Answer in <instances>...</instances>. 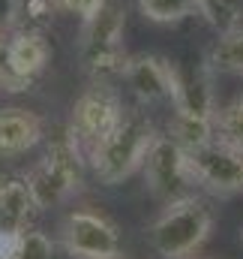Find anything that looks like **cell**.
Returning a JSON list of instances; mask_svg holds the SVG:
<instances>
[{
    "instance_id": "cell-7",
    "label": "cell",
    "mask_w": 243,
    "mask_h": 259,
    "mask_svg": "<svg viewBox=\"0 0 243 259\" xmlns=\"http://www.w3.org/2000/svg\"><path fill=\"white\" fill-rule=\"evenodd\" d=\"M60 241L72 259H114L120 256L117 226L96 211H69L60 223Z\"/></svg>"
},
{
    "instance_id": "cell-12",
    "label": "cell",
    "mask_w": 243,
    "mask_h": 259,
    "mask_svg": "<svg viewBox=\"0 0 243 259\" xmlns=\"http://www.w3.org/2000/svg\"><path fill=\"white\" fill-rule=\"evenodd\" d=\"M9 61L12 69L27 81L33 84L36 75L45 72V66L51 64V46H48V36L42 30H12L9 33Z\"/></svg>"
},
{
    "instance_id": "cell-13",
    "label": "cell",
    "mask_w": 243,
    "mask_h": 259,
    "mask_svg": "<svg viewBox=\"0 0 243 259\" xmlns=\"http://www.w3.org/2000/svg\"><path fill=\"white\" fill-rule=\"evenodd\" d=\"M39 211L33 190H30V181L27 175L21 172H3L0 175V220L6 226H27L30 217Z\"/></svg>"
},
{
    "instance_id": "cell-9",
    "label": "cell",
    "mask_w": 243,
    "mask_h": 259,
    "mask_svg": "<svg viewBox=\"0 0 243 259\" xmlns=\"http://www.w3.org/2000/svg\"><path fill=\"white\" fill-rule=\"evenodd\" d=\"M123 81L132 91L135 103L150 109V106H171L174 97V84H177V64H171L162 55H129V61L123 66Z\"/></svg>"
},
{
    "instance_id": "cell-3",
    "label": "cell",
    "mask_w": 243,
    "mask_h": 259,
    "mask_svg": "<svg viewBox=\"0 0 243 259\" xmlns=\"http://www.w3.org/2000/svg\"><path fill=\"white\" fill-rule=\"evenodd\" d=\"M84 172H87V151L81 139L69 127H63L57 136L48 139L45 157L30 166L27 181L39 211L57 208L66 199L84 190Z\"/></svg>"
},
{
    "instance_id": "cell-20",
    "label": "cell",
    "mask_w": 243,
    "mask_h": 259,
    "mask_svg": "<svg viewBox=\"0 0 243 259\" xmlns=\"http://www.w3.org/2000/svg\"><path fill=\"white\" fill-rule=\"evenodd\" d=\"M57 6L54 0H21V18H18V27L24 30H42L51 24Z\"/></svg>"
},
{
    "instance_id": "cell-14",
    "label": "cell",
    "mask_w": 243,
    "mask_h": 259,
    "mask_svg": "<svg viewBox=\"0 0 243 259\" xmlns=\"http://www.w3.org/2000/svg\"><path fill=\"white\" fill-rule=\"evenodd\" d=\"M195 15L216 36H225L243 27V0H195Z\"/></svg>"
},
{
    "instance_id": "cell-24",
    "label": "cell",
    "mask_w": 243,
    "mask_h": 259,
    "mask_svg": "<svg viewBox=\"0 0 243 259\" xmlns=\"http://www.w3.org/2000/svg\"><path fill=\"white\" fill-rule=\"evenodd\" d=\"M114 259H120V256H114Z\"/></svg>"
},
{
    "instance_id": "cell-22",
    "label": "cell",
    "mask_w": 243,
    "mask_h": 259,
    "mask_svg": "<svg viewBox=\"0 0 243 259\" xmlns=\"http://www.w3.org/2000/svg\"><path fill=\"white\" fill-rule=\"evenodd\" d=\"M54 6H57V12H66V15L81 18V24H84L87 18H93V15L105 6V0H54Z\"/></svg>"
},
{
    "instance_id": "cell-25",
    "label": "cell",
    "mask_w": 243,
    "mask_h": 259,
    "mask_svg": "<svg viewBox=\"0 0 243 259\" xmlns=\"http://www.w3.org/2000/svg\"><path fill=\"white\" fill-rule=\"evenodd\" d=\"M0 259H3V256H0Z\"/></svg>"
},
{
    "instance_id": "cell-21",
    "label": "cell",
    "mask_w": 243,
    "mask_h": 259,
    "mask_svg": "<svg viewBox=\"0 0 243 259\" xmlns=\"http://www.w3.org/2000/svg\"><path fill=\"white\" fill-rule=\"evenodd\" d=\"M30 84L12 69V61H9V33H0V91L6 94H21L27 91Z\"/></svg>"
},
{
    "instance_id": "cell-10",
    "label": "cell",
    "mask_w": 243,
    "mask_h": 259,
    "mask_svg": "<svg viewBox=\"0 0 243 259\" xmlns=\"http://www.w3.org/2000/svg\"><path fill=\"white\" fill-rule=\"evenodd\" d=\"M216 72L207 64H198L192 69L177 66V84H174V97H171V109L186 118H198V121H216L219 103H216Z\"/></svg>"
},
{
    "instance_id": "cell-16",
    "label": "cell",
    "mask_w": 243,
    "mask_h": 259,
    "mask_svg": "<svg viewBox=\"0 0 243 259\" xmlns=\"http://www.w3.org/2000/svg\"><path fill=\"white\" fill-rule=\"evenodd\" d=\"M165 133L180 145L183 151H195V148H201V145H207V142L216 139V124H213V121H198V118H186V115L171 112V121H168Z\"/></svg>"
},
{
    "instance_id": "cell-4",
    "label": "cell",
    "mask_w": 243,
    "mask_h": 259,
    "mask_svg": "<svg viewBox=\"0 0 243 259\" xmlns=\"http://www.w3.org/2000/svg\"><path fill=\"white\" fill-rule=\"evenodd\" d=\"M126 30V9L117 0H105V6L84 21L81 39H78V64L90 81L114 84L123 78V66L129 61L123 46Z\"/></svg>"
},
{
    "instance_id": "cell-5",
    "label": "cell",
    "mask_w": 243,
    "mask_h": 259,
    "mask_svg": "<svg viewBox=\"0 0 243 259\" xmlns=\"http://www.w3.org/2000/svg\"><path fill=\"white\" fill-rule=\"evenodd\" d=\"M186 166L192 184L210 196L243 193V148L213 139L195 151H186Z\"/></svg>"
},
{
    "instance_id": "cell-1",
    "label": "cell",
    "mask_w": 243,
    "mask_h": 259,
    "mask_svg": "<svg viewBox=\"0 0 243 259\" xmlns=\"http://www.w3.org/2000/svg\"><path fill=\"white\" fill-rule=\"evenodd\" d=\"M156 136H159V130L144 106L126 109L120 124L99 145H93L87 151V166H90L93 178L105 187H114V184H123L126 178H132L144 166L147 151Z\"/></svg>"
},
{
    "instance_id": "cell-11",
    "label": "cell",
    "mask_w": 243,
    "mask_h": 259,
    "mask_svg": "<svg viewBox=\"0 0 243 259\" xmlns=\"http://www.w3.org/2000/svg\"><path fill=\"white\" fill-rule=\"evenodd\" d=\"M45 118L30 109H0V160H15L45 139Z\"/></svg>"
},
{
    "instance_id": "cell-15",
    "label": "cell",
    "mask_w": 243,
    "mask_h": 259,
    "mask_svg": "<svg viewBox=\"0 0 243 259\" xmlns=\"http://www.w3.org/2000/svg\"><path fill=\"white\" fill-rule=\"evenodd\" d=\"M204 64L213 72H225V75H243V27L234 33L216 36L204 55Z\"/></svg>"
},
{
    "instance_id": "cell-6",
    "label": "cell",
    "mask_w": 243,
    "mask_h": 259,
    "mask_svg": "<svg viewBox=\"0 0 243 259\" xmlns=\"http://www.w3.org/2000/svg\"><path fill=\"white\" fill-rule=\"evenodd\" d=\"M126 115V106H123L120 94L114 91V84H105V81H90L78 100L72 103V115H69V124L84 151H90L93 145H99L111 130L120 124V118Z\"/></svg>"
},
{
    "instance_id": "cell-18",
    "label": "cell",
    "mask_w": 243,
    "mask_h": 259,
    "mask_svg": "<svg viewBox=\"0 0 243 259\" xmlns=\"http://www.w3.org/2000/svg\"><path fill=\"white\" fill-rule=\"evenodd\" d=\"M12 259H60V256H57V244L51 241V235H45L42 229H33V226H21Z\"/></svg>"
},
{
    "instance_id": "cell-23",
    "label": "cell",
    "mask_w": 243,
    "mask_h": 259,
    "mask_svg": "<svg viewBox=\"0 0 243 259\" xmlns=\"http://www.w3.org/2000/svg\"><path fill=\"white\" fill-rule=\"evenodd\" d=\"M18 18H21V0H0V33L18 30Z\"/></svg>"
},
{
    "instance_id": "cell-8",
    "label": "cell",
    "mask_w": 243,
    "mask_h": 259,
    "mask_svg": "<svg viewBox=\"0 0 243 259\" xmlns=\"http://www.w3.org/2000/svg\"><path fill=\"white\" fill-rule=\"evenodd\" d=\"M141 172H144V187L150 190V196L162 199V202H171L177 196H186L189 187H195L192 178H189L186 151L168 133H159L153 139Z\"/></svg>"
},
{
    "instance_id": "cell-17",
    "label": "cell",
    "mask_w": 243,
    "mask_h": 259,
    "mask_svg": "<svg viewBox=\"0 0 243 259\" xmlns=\"http://www.w3.org/2000/svg\"><path fill=\"white\" fill-rule=\"evenodd\" d=\"M138 12L153 24H177L195 15V0H138Z\"/></svg>"
},
{
    "instance_id": "cell-19",
    "label": "cell",
    "mask_w": 243,
    "mask_h": 259,
    "mask_svg": "<svg viewBox=\"0 0 243 259\" xmlns=\"http://www.w3.org/2000/svg\"><path fill=\"white\" fill-rule=\"evenodd\" d=\"M213 124H216V139L243 148V91L225 106H219Z\"/></svg>"
},
{
    "instance_id": "cell-2",
    "label": "cell",
    "mask_w": 243,
    "mask_h": 259,
    "mask_svg": "<svg viewBox=\"0 0 243 259\" xmlns=\"http://www.w3.org/2000/svg\"><path fill=\"white\" fill-rule=\"evenodd\" d=\"M213 223H216V211L210 199L186 193L165 202V208L150 220L147 241L156 250V256L189 259L207 244Z\"/></svg>"
}]
</instances>
